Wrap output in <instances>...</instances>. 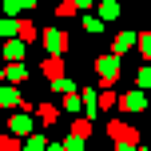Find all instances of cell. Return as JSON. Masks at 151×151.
Returning <instances> with one entry per match:
<instances>
[{
	"label": "cell",
	"instance_id": "1",
	"mask_svg": "<svg viewBox=\"0 0 151 151\" xmlns=\"http://www.w3.org/2000/svg\"><path fill=\"white\" fill-rule=\"evenodd\" d=\"M96 72H99V80H104V83H115V80H119V56H99V60H96Z\"/></svg>",
	"mask_w": 151,
	"mask_h": 151
},
{
	"label": "cell",
	"instance_id": "2",
	"mask_svg": "<svg viewBox=\"0 0 151 151\" xmlns=\"http://www.w3.org/2000/svg\"><path fill=\"white\" fill-rule=\"evenodd\" d=\"M115 104H119L123 111H131V115H135V111H143V107H147V96H143V91H127V96H123V99H115Z\"/></svg>",
	"mask_w": 151,
	"mask_h": 151
},
{
	"label": "cell",
	"instance_id": "3",
	"mask_svg": "<svg viewBox=\"0 0 151 151\" xmlns=\"http://www.w3.org/2000/svg\"><path fill=\"white\" fill-rule=\"evenodd\" d=\"M44 40H48V52H52V56H60L64 48H68V40H64V32H56V28H48V32H44Z\"/></svg>",
	"mask_w": 151,
	"mask_h": 151
},
{
	"label": "cell",
	"instance_id": "4",
	"mask_svg": "<svg viewBox=\"0 0 151 151\" xmlns=\"http://www.w3.org/2000/svg\"><path fill=\"white\" fill-rule=\"evenodd\" d=\"M107 131H111L119 143H139V135H135L131 127H123V123H107Z\"/></svg>",
	"mask_w": 151,
	"mask_h": 151
},
{
	"label": "cell",
	"instance_id": "5",
	"mask_svg": "<svg viewBox=\"0 0 151 151\" xmlns=\"http://www.w3.org/2000/svg\"><path fill=\"white\" fill-rule=\"evenodd\" d=\"M4 80H8V83H24V80H28V68H24L20 60H16V64H8V72H4Z\"/></svg>",
	"mask_w": 151,
	"mask_h": 151
},
{
	"label": "cell",
	"instance_id": "6",
	"mask_svg": "<svg viewBox=\"0 0 151 151\" xmlns=\"http://www.w3.org/2000/svg\"><path fill=\"white\" fill-rule=\"evenodd\" d=\"M131 44H135V36H131V32H119V36H115V44H111V52H115V56H123Z\"/></svg>",
	"mask_w": 151,
	"mask_h": 151
},
{
	"label": "cell",
	"instance_id": "7",
	"mask_svg": "<svg viewBox=\"0 0 151 151\" xmlns=\"http://www.w3.org/2000/svg\"><path fill=\"white\" fill-rule=\"evenodd\" d=\"M8 104L20 107V91H16V83H12V88H0V107H8Z\"/></svg>",
	"mask_w": 151,
	"mask_h": 151
},
{
	"label": "cell",
	"instance_id": "8",
	"mask_svg": "<svg viewBox=\"0 0 151 151\" xmlns=\"http://www.w3.org/2000/svg\"><path fill=\"white\" fill-rule=\"evenodd\" d=\"M115 16H119V4L115 0H104L99 4V20H115Z\"/></svg>",
	"mask_w": 151,
	"mask_h": 151
},
{
	"label": "cell",
	"instance_id": "9",
	"mask_svg": "<svg viewBox=\"0 0 151 151\" xmlns=\"http://www.w3.org/2000/svg\"><path fill=\"white\" fill-rule=\"evenodd\" d=\"M4 56H8V60H24V44H20V40H8V44H4Z\"/></svg>",
	"mask_w": 151,
	"mask_h": 151
},
{
	"label": "cell",
	"instance_id": "10",
	"mask_svg": "<svg viewBox=\"0 0 151 151\" xmlns=\"http://www.w3.org/2000/svg\"><path fill=\"white\" fill-rule=\"evenodd\" d=\"M36 111H40V119H44V127H48V123H56V115H60V111H56V104H40Z\"/></svg>",
	"mask_w": 151,
	"mask_h": 151
},
{
	"label": "cell",
	"instance_id": "11",
	"mask_svg": "<svg viewBox=\"0 0 151 151\" xmlns=\"http://www.w3.org/2000/svg\"><path fill=\"white\" fill-rule=\"evenodd\" d=\"M8 127L20 135V131H28V127H32V119H28V115H12V119H8Z\"/></svg>",
	"mask_w": 151,
	"mask_h": 151
},
{
	"label": "cell",
	"instance_id": "12",
	"mask_svg": "<svg viewBox=\"0 0 151 151\" xmlns=\"http://www.w3.org/2000/svg\"><path fill=\"white\" fill-rule=\"evenodd\" d=\"M72 135H83V139H88L91 135V119H76L72 123Z\"/></svg>",
	"mask_w": 151,
	"mask_h": 151
},
{
	"label": "cell",
	"instance_id": "13",
	"mask_svg": "<svg viewBox=\"0 0 151 151\" xmlns=\"http://www.w3.org/2000/svg\"><path fill=\"white\" fill-rule=\"evenodd\" d=\"M44 72L52 76V80H60V72H64V68H60V60H56V56H52V60H44Z\"/></svg>",
	"mask_w": 151,
	"mask_h": 151
},
{
	"label": "cell",
	"instance_id": "14",
	"mask_svg": "<svg viewBox=\"0 0 151 151\" xmlns=\"http://www.w3.org/2000/svg\"><path fill=\"white\" fill-rule=\"evenodd\" d=\"M135 83H139V88H151V68H139L135 72Z\"/></svg>",
	"mask_w": 151,
	"mask_h": 151
},
{
	"label": "cell",
	"instance_id": "15",
	"mask_svg": "<svg viewBox=\"0 0 151 151\" xmlns=\"http://www.w3.org/2000/svg\"><path fill=\"white\" fill-rule=\"evenodd\" d=\"M64 111H72V115H76V111H80V96H76V91H72V96H68V99H64Z\"/></svg>",
	"mask_w": 151,
	"mask_h": 151
},
{
	"label": "cell",
	"instance_id": "16",
	"mask_svg": "<svg viewBox=\"0 0 151 151\" xmlns=\"http://www.w3.org/2000/svg\"><path fill=\"white\" fill-rule=\"evenodd\" d=\"M0 151H20V139H12V135H4V139H0Z\"/></svg>",
	"mask_w": 151,
	"mask_h": 151
},
{
	"label": "cell",
	"instance_id": "17",
	"mask_svg": "<svg viewBox=\"0 0 151 151\" xmlns=\"http://www.w3.org/2000/svg\"><path fill=\"white\" fill-rule=\"evenodd\" d=\"M16 32H20V40H32V36H36V28H32V24H28V20H24V24H20V28H16Z\"/></svg>",
	"mask_w": 151,
	"mask_h": 151
},
{
	"label": "cell",
	"instance_id": "18",
	"mask_svg": "<svg viewBox=\"0 0 151 151\" xmlns=\"http://www.w3.org/2000/svg\"><path fill=\"white\" fill-rule=\"evenodd\" d=\"M139 52L151 56V32H143V36H139Z\"/></svg>",
	"mask_w": 151,
	"mask_h": 151
},
{
	"label": "cell",
	"instance_id": "19",
	"mask_svg": "<svg viewBox=\"0 0 151 151\" xmlns=\"http://www.w3.org/2000/svg\"><path fill=\"white\" fill-rule=\"evenodd\" d=\"M68 151H83V135H68Z\"/></svg>",
	"mask_w": 151,
	"mask_h": 151
},
{
	"label": "cell",
	"instance_id": "20",
	"mask_svg": "<svg viewBox=\"0 0 151 151\" xmlns=\"http://www.w3.org/2000/svg\"><path fill=\"white\" fill-rule=\"evenodd\" d=\"M99 107H115V91H104L99 96Z\"/></svg>",
	"mask_w": 151,
	"mask_h": 151
},
{
	"label": "cell",
	"instance_id": "21",
	"mask_svg": "<svg viewBox=\"0 0 151 151\" xmlns=\"http://www.w3.org/2000/svg\"><path fill=\"white\" fill-rule=\"evenodd\" d=\"M4 8H8V12L16 16V12H20V8H24V0H4Z\"/></svg>",
	"mask_w": 151,
	"mask_h": 151
},
{
	"label": "cell",
	"instance_id": "22",
	"mask_svg": "<svg viewBox=\"0 0 151 151\" xmlns=\"http://www.w3.org/2000/svg\"><path fill=\"white\" fill-rule=\"evenodd\" d=\"M8 32H16V24L12 20H0V36H8Z\"/></svg>",
	"mask_w": 151,
	"mask_h": 151
},
{
	"label": "cell",
	"instance_id": "23",
	"mask_svg": "<svg viewBox=\"0 0 151 151\" xmlns=\"http://www.w3.org/2000/svg\"><path fill=\"white\" fill-rule=\"evenodd\" d=\"M72 4H76V8H88V4H91V0H72Z\"/></svg>",
	"mask_w": 151,
	"mask_h": 151
},
{
	"label": "cell",
	"instance_id": "24",
	"mask_svg": "<svg viewBox=\"0 0 151 151\" xmlns=\"http://www.w3.org/2000/svg\"><path fill=\"white\" fill-rule=\"evenodd\" d=\"M52 151H60V147H52Z\"/></svg>",
	"mask_w": 151,
	"mask_h": 151
},
{
	"label": "cell",
	"instance_id": "25",
	"mask_svg": "<svg viewBox=\"0 0 151 151\" xmlns=\"http://www.w3.org/2000/svg\"><path fill=\"white\" fill-rule=\"evenodd\" d=\"M139 151H147V147H139Z\"/></svg>",
	"mask_w": 151,
	"mask_h": 151
},
{
	"label": "cell",
	"instance_id": "26",
	"mask_svg": "<svg viewBox=\"0 0 151 151\" xmlns=\"http://www.w3.org/2000/svg\"><path fill=\"white\" fill-rule=\"evenodd\" d=\"M0 76H4V72H0Z\"/></svg>",
	"mask_w": 151,
	"mask_h": 151
}]
</instances>
